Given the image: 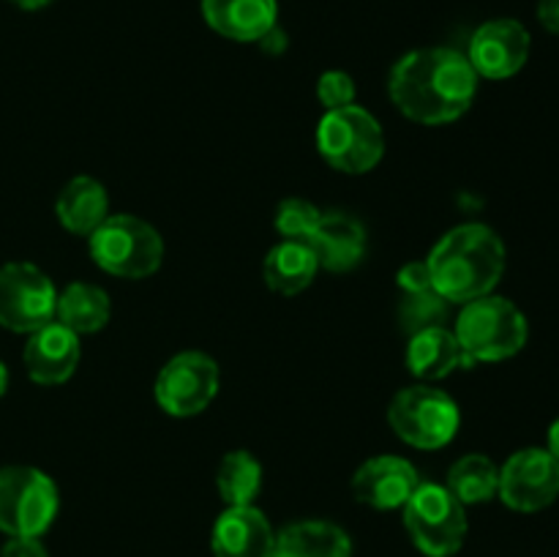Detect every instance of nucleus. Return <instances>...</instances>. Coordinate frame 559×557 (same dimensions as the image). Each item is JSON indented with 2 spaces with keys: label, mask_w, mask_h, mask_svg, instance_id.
<instances>
[{
  "label": "nucleus",
  "mask_w": 559,
  "mask_h": 557,
  "mask_svg": "<svg viewBox=\"0 0 559 557\" xmlns=\"http://www.w3.org/2000/svg\"><path fill=\"white\" fill-rule=\"evenodd\" d=\"M388 93L399 112L415 123H453L473 107L478 74L459 49H413L393 63Z\"/></svg>",
  "instance_id": "obj_1"
},
{
  "label": "nucleus",
  "mask_w": 559,
  "mask_h": 557,
  "mask_svg": "<svg viewBox=\"0 0 559 557\" xmlns=\"http://www.w3.org/2000/svg\"><path fill=\"white\" fill-rule=\"evenodd\" d=\"M431 284L448 304H469L491 295L506 273L508 251L489 224L469 222L448 229L426 257Z\"/></svg>",
  "instance_id": "obj_2"
},
{
  "label": "nucleus",
  "mask_w": 559,
  "mask_h": 557,
  "mask_svg": "<svg viewBox=\"0 0 559 557\" xmlns=\"http://www.w3.org/2000/svg\"><path fill=\"white\" fill-rule=\"evenodd\" d=\"M453 333L473 364H497L522 353L530 339V322L513 300L484 295L462 306Z\"/></svg>",
  "instance_id": "obj_3"
},
{
  "label": "nucleus",
  "mask_w": 559,
  "mask_h": 557,
  "mask_svg": "<svg viewBox=\"0 0 559 557\" xmlns=\"http://www.w3.org/2000/svg\"><path fill=\"white\" fill-rule=\"evenodd\" d=\"M87 246L93 262L118 278L153 276L164 260V240L158 229L134 213H109L87 235Z\"/></svg>",
  "instance_id": "obj_4"
},
{
  "label": "nucleus",
  "mask_w": 559,
  "mask_h": 557,
  "mask_svg": "<svg viewBox=\"0 0 559 557\" xmlns=\"http://www.w3.org/2000/svg\"><path fill=\"white\" fill-rule=\"evenodd\" d=\"M317 151L333 169L347 175H364L382 162L385 134L369 109H331L317 123Z\"/></svg>",
  "instance_id": "obj_5"
},
{
  "label": "nucleus",
  "mask_w": 559,
  "mask_h": 557,
  "mask_svg": "<svg viewBox=\"0 0 559 557\" xmlns=\"http://www.w3.org/2000/svg\"><path fill=\"white\" fill-rule=\"evenodd\" d=\"M388 424L407 446L435 451L456 437L462 418H459V404L445 391L431 388L429 382H418L402 388L391 399Z\"/></svg>",
  "instance_id": "obj_6"
},
{
  "label": "nucleus",
  "mask_w": 559,
  "mask_h": 557,
  "mask_svg": "<svg viewBox=\"0 0 559 557\" xmlns=\"http://www.w3.org/2000/svg\"><path fill=\"white\" fill-rule=\"evenodd\" d=\"M60 495L44 470L27 464L0 467V530L9 538H41L58 517Z\"/></svg>",
  "instance_id": "obj_7"
},
{
  "label": "nucleus",
  "mask_w": 559,
  "mask_h": 557,
  "mask_svg": "<svg viewBox=\"0 0 559 557\" xmlns=\"http://www.w3.org/2000/svg\"><path fill=\"white\" fill-rule=\"evenodd\" d=\"M404 528L424 555L451 557L467 538V511L442 484H420L402 506Z\"/></svg>",
  "instance_id": "obj_8"
},
{
  "label": "nucleus",
  "mask_w": 559,
  "mask_h": 557,
  "mask_svg": "<svg viewBox=\"0 0 559 557\" xmlns=\"http://www.w3.org/2000/svg\"><path fill=\"white\" fill-rule=\"evenodd\" d=\"M58 289L33 262L0 265V325L31 336L55 320Z\"/></svg>",
  "instance_id": "obj_9"
},
{
  "label": "nucleus",
  "mask_w": 559,
  "mask_h": 557,
  "mask_svg": "<svg viewBox=\"0 0 559 557\" xmlns=\"http://www.w3.org/2000/svg\"><path fill=\"white\" fill-rule=\"evenodd\" d=\"M218 364L207 353L186 349L173 355L156 377V402L173 418H191L207 410L218 393Z\"/></svg>",
  "instance_id": "obj_10"
},
{
  "label": "nucleus",
  "mask_w": 559,
  "mask_h": 557,
  "mask_svg": "<svg viewBox=\"0 0 559 557\" xmlns=\"http://www.w3.org/2000/svg\"><path fill=\"white\" fill-rule=\"evenodd\" d=\"M500 500L519 513L549 508L559 497V462L546 448H522L500 467Z\"/></svg>",
  "instance_id": "obj_11"
},
{
  "label": "nucleus",
  "mask_w": 559,
  "mask_h": 557,
  "mask_svg": "<svg viewBox=\"0 0 559 557\" xmlns=\"http://www.w3.org/2000/svg\"><path fill=\"white\" fill-rule=\"evenodd\" d=\"M533 38L519 20H489L473 33L467 60L475 74L486 80H511L527 66Z\"/></svg>",
  "instance_id": "obj_12"
},
{
  "label": "nucleus",
  "mask_w": 559,
  "mask_h": 557,
  "mask_svg": "<svg viewBox=\"0 0 559 557\" xmlns=\"http://www.w3.org/2000/svg\"><path fill=\"white\" fill-rule=\"evenodd\" d=\"M420 486V475L413 462L402 457H382L366 459L353 475V495L364 506L377 508V511H393L402 508Z\"/></svg>",
  "instance_id": "obj_13"
},
{
  "label": "nucleus",
  "mask_w": 559,
  "mask_h": 557,
  "mask_svg": "<svg viewBox=\"0 0 559 557\" xmlns=\"http://www.w3.org/2000/svg\"><path fill=\"white\" fill-rule=\"evenodd\" d=\"M80 355V336L66 325H60L58 320H52L49 325L38 328L27 336L22 360H25L27 377L33 382H38V386H60L76 371Z\"/></svg>",
  "instance_id": "obj_14"
},
{
  "label": "nucleus",
  "mask_w": 559,
  "mask_h": 557,
  "mask_svg": "<svg viewBox=\"0 0 559 557\" xmlns=\"http://www.w3.org/2000/svg\"><path fill=\"white\" fill-rule=\"evenodd\" d=\"M276 533L254 506H227L211 533L213 557H271Z\"/></svg>",
  "instance_id": "obj_15"
},
{
  "label": "nucleus",
  "mask_w": 559,
  "mask_h": 557,
  "mask_svg": "<svg viewBox=\"0 0 559 557\" xmlns=\"http://www.w3.org/2000/svg\"><path fill=\"white\" fill-rule=\"evenodd\" d=\"M207 27L229 42L260 44L278 25L276 0H202Z\"/></svg>",
  "instance_id": "obj_16"
},
{
  "label": "nucleus",
  "mask_w": 559,
  "mask_h": 557,
  "mask_svg": "<svg viewBox=\"0 0 559 557\" xmlns=\"http://www.w3.org/2000/svg\"><path fill=\"white\" fill-rule=\"evenodd\" d=\"M314 251L320 268L333 273L353 271L366 254V229L355 216L342 211L322 213L320 224L306 240Z\"/></svg>",
  "instance_id": "obj_17"
},
{
  "label": "nucleus",
  "mask_w": 559,
  "mask_h": 557,
  "mask_svg": "<svg viewBox=\"0 0 559 557\" xmlns=\"http://www.w3.org/2000/svg\"><path fill=\"white\" fill-rule=\"evenodd\" d=\"M473 360L459 344L456 333L451 328H429L415 336H409L407 344V369L418 380L435 382L451 377L456 369H473Z\"/></svg>",
  "instance_id": "obj_18"
},
{
  "label": "nucleus",
  "mask_w": 559,
  "mask_h": 557,
  "mask_svg": "<svg viewBox=\"0 0 559 557\" xmlns=\"http://www.w3.org/2000/svg\"><path fill=\"white\" fill-rule=\"evenodd\" d=\"M55 216L71 235H91L109 216L107 189L91 175H76L60 189Z\"/></svg>",
  "instance_id": "obj_19"
},
{
  "label": "nucleus",
  "mask_w": 559,
  "mask_h": 557,
  "mask_svg": "<svg viewBox=\"0 0 559 557\" xmlns=\"http://www.w3.org/2000/svg\"><path fill=\"white\" fill-rule=\"evenodd\" d=\"M271 557H353V541L338 524L306 519L276 535Z\"/></svg>",
  "instance_id": "obj_20"
},
{
  "label": "nucleus",
  "mask_w": 559,
  "mask_h": 557,
  "mask_svg": "<svg viewBox=\"0 0 559 557\" xmlns=\"http://www.w3.org/2000/svg\"><path fill=\"white\" fill-rule=\"evenodd\" d=\"M320 262L306 240H278L265 257V284L276 295H298L314 282Z\"/></svg>",
  "instance_id": "obj_21"
},
{
  "label": "nucleus",
  "mask_w": 559,
  "mask_h": 557,
  "mask_svg": "<svg viewBox=\"0 0 559 557\" xmlns=\"http://www.w3.org/2000/svg\"><path fill=\"white\" fill-rule=\"evenodd\" d=\"M109 315H112L109 295L98 284L71 282L58 293L55 320L69 328V331H74L76 336L102 331L109 322Z\"/></svg>",
  "instance_id": "obj_22"
},
{
  "label": "nucleus",
  "mask_w": 559,
  "mask_h": 557,
  "mask_svg": "<svg viewBox=\"0 0 559 557\" xmlns=\"http://www.w3.org/2000/svg\"><path fill=\"white\" fill-rule=\"evenodd\" d=\"M445 486L464 508L480 506L495 500L500 491V467L486 453H467L448 470Z\"/></svg>",
  "instance_id": "obj_23"
},
{
  "label": "nucleus",
  "mask_w": 559,
  "mask_h": 557,
  "mask_svg": "<svg viewBox=\"0 0 559 557\" xmlns=\"http://www.w3.org/2000/svg\"><path fill=\"white\" fill-rule=\"evenodd\" d=\"M218 495L227 506H254L262 489V464L249 451H229L216 470Z\"/></svg>",
  "instance_id": "obj_24"
},
{
  "label": "nucleus",
  "mask_w": 559,
  "mask_h": 557,
  "mask_svg": "<svg viewBox=\"0 0 559 557\" xmlns=\"http://www.w3.org/2000/svg\"><path fill=\"white\" fill-rule=\"evenodd\" d=\"M448 317V300L437 289L426 293H402L399 300V325L407 336L429 328H440Z\"/></svg>",
  "instance_id": "obj_25"
},
{
  "label": "nucleus",
  "mask_w": 559,
  "mask_h": 557,
  "mask_svg": "<svg viewBox=\"0 0 559 557\" xmlns=\"http://www.w3.org/2000/svg\"><path fill=\"white\" fill-rule=\"evenodd\" d=\"M322 211L314 202L304 200V197H287L276 205L273 213V227L282 235V240H309L311 233L320 224Z\"/></svg>",
  "instance_id": "obj_26"
},
{
  "label": "nucleus",
  "mask_w": 559,
  "mask_h": 557,
  "mask_svg": "<svg viewBox=\"0 0 559 557\" xmlns=\"http://www.w3.org/2000/svg\"><path fill=\"white\" fill-rule=\"evenodd\" d=\"M317 98L325 107V112L331 109H344L355 104V82L347 71H325V74L317 80Z\"/></svg>",
  "instance_id": "obj_27"
},
{
  "label": "nucleus",
  "mask_w": 559,
  "mask_h": 557,
  "mask_svg": "<svg viewBox=\"0 0 559 557\" xmlns=\"http://www.w3.org/2000/svg\"><path fill=\"white\" fill-rule=\"evenodd\" d=\"M399 287H402V293H426V289H435L429 262H407V265L399 271Z\"/></svg>",
  "instance_id": "obj_28"
},
{
  "label": "nucleus",
  "mask_w": 559,
  "mask_h": 557,
  "mask_svg": "<svg viewBox=\"0 0 559 557\" xmlns=\"http://www.w3.org/2000/svg\"><path fill=\"white\" fill-rule=\"evenodd\" d=\"M0 557H49V555L38 538H31V535H14V538L5 541V546L0 549Z\"/></svg>",
  "instance_id": "obj_29"
},
{
  "label": "nucleus",
  "mask_w": 559,
  "mask_h": 557,
  "mask_svg": "<svg viewBox=\"0 0 559 557\" xmlns=\"http://www.w3.org/2000/svg\"><path fill=\"white\" fill-rule=\"evenodd\" d=\"M538 20L549 33L559 36V0H540L538 3Z\"/></svg>",
  "instance_id": "obj_30"
},
{
  "label": "nucleus",
  "mask_w": 559,
  "mask_h": 557,
  "mask_svg": "<svg viewBox=\"0 0 559 557\" xmlns=\"http://www.w3.org/2000/svg\"><path fill=\"white\" fill-rule=\"evenodd\" d=\"M260 47L267 49V52H284V47H287V33L282 31V27H273V31H267L265 36L260 38Z\"/></svg>",
  "instance_id": "obj_31"
},
{
  "label": "nucleus",
  "mask_w": 559,
  "mask_h": 557,
  "mask_svg": "<svg viewBox=\"0 0 559 557\" xmlns=\"http://www.w3.org/2000/svg\"><path fill=\"white\" fill-rule=\"evenodd\" d=\"M546 451L559 462V418L549 426V437H546Z\"/></svg>",
  "instance_id": "obj_32"
},
{
  "label": "nucleus",
  "mask_w": 559,
  "mask_h": 557,
  "mask_svg": "<svg viewBox=\"0 0 559 557\" xmlns=\"http://www.w3.org/2000/svg\"><path fill=\"white\" fill-rule=\"evenodd\" d=\"M11 3L20 5V9H25V11H38V9H47L52 0H11Z\"/></svg>",
  "instance_id": "obj_33"
},
{
  "label": "nucleus",
  "mask_w": 559,
  "mask_h": 557,
  "mask_svg": "<svg viewBox=\"0 0 559 557\" xmlns=\"http://www.w3.org/2000/svg\"><path fill=\"white\" fill-rule=\"evenodd\" d=\"M5 391H9V369H5V364L0 360V396H3Z\"/></svg>",
  "instance_id": "obj_34"
}]
</instances>
